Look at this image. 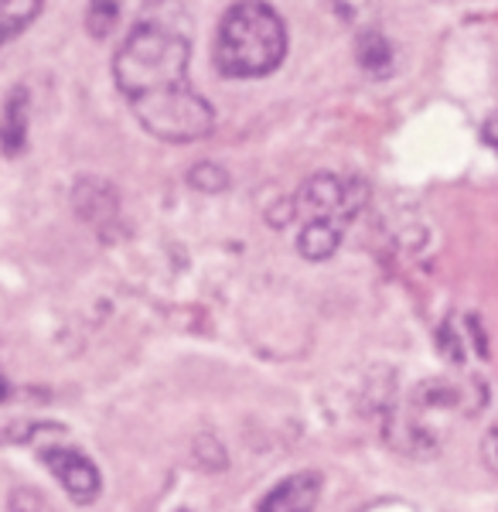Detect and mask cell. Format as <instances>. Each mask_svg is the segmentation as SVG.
<instances>
[{
    "label": "cell",
    "instance_id": "9a60e30c",
    "mask_svg": "<svg viewBox=\"0 0 498 512\" xmlns=\"http://www.w3.org/2000/svg\"><path fill=\"white\" fill-rule=\"evenodd\" d=\"M181 512H188V509H181Z\"/></svg>",
    "mask_w": 498,
    "mask_h": 512
},
{
    "label": "cell",
    "instance_id": "52a82bcc",
    "mask_svg": "<svg viewBox=\"0 0 498 512\" xmlns=\"http://www.w3.org/2000/svg\"><path fill=\"white\" fill-rule=\"evenodd\" d=\"M45 0H0V45L24 35L31 21L41 14Z\"/></svg>",
    "mask_w": 498,
    "mask_h": 512
},
{
    "label": "cell",
    "instance_id": "5b68a950",
    "mask_svg": "<svg viewBox=\"0 0 498 512\" xmlns=\"http://www.w3.org/2000/svg\"><path fill=\"white\" fill-rule=\"evenodd\" d=\"M318 499H321V475L297 472L263 495L256 512H314Z\"/></svg>",
    "mask_w": 498,
    "mask_h": 512
},
{
    "label": "cell",
    "instance_id": "277c9868",
    "mask_svg": "<svg viewBox=\"0 0 498 512\" xmlns=\"http://www.w3.org/2000/svg\"><path fill=\"white\" fill-rule=\"evenodd\" d=\"M38 458L45 461L48 472L62 482V489L69 492L79 506L96 502L103 482H99V468L86 458V454L69 448V444H38Z\"/></svg>",
    "mask_w": 498,
    "mask_h": 512
},
{
    "label": "cell",
    "instance_id": "4fadbf2b",
    "mask_svg": "<svg viewBox=\"0 0 498 512\" xmlns=\"http://www.w3.org/2000/svg\"><path fill=\"white\" fill-rule=\"evenodd\" d=\"M481 140L498 151V113H492V117L485 120V127H481Z\"/></svg>",
    "mask_w": 498,
    "mask_h": 512
},
{
    "label": "cell",
    "instance_id": "8fae6325",
    "mask_svg": "<svg viewBox=\"0 0 498 512\" xmlns=\"http://www.w3.org/2000/svg\"><path fill=\"white\" fill-rule=\"evenodd\" d=\"M11 512H45L41 506V495L31 489H14L11 495Z\"/></svg>",
    "mask_w": 498,
    "mask_h": 512
},
{
    "label": "cell",
    "instance_id": "8992f818",
    "mask_svg": "<svg viewBox=\"0 0 498 512\" xmlns=\"http://www.w3.org/2000/svg\"><path fill=\"white\" fill-rule=\"evenodd\" d=\"M28 120H31V96L24 86H14L4 103V113H0V151L7 158H18L24 147H28Z\"/></svg>",
    "mask_w": 498,
    "mask_h": 512
},
{
    "label": "cell",
    "instance_id": "7c38bea8",
    "mask_svg": "<svg viewBox=\"0 0 498 512\" xmlns=\"http://www.w3.org/2000/svg\"><path fill=\"white\" fill-rule=\"evenodd\" d=\"M481 454H485V465L498 475V427H492V431L485 434V441H481Z\"/></svg>",
    "mask_w": 498,
    "mask_h": 512
},
{
    "label": "cell",
    "instance_id": "5bb4252c",
    "mask_svg": "<svg viewBox=\"0 0 498 512\" xmlns=\"http://www.w3.org/2000/svg\"><path fill=\"white\" fill-rule=\"evenodd\" d=\"M0 400H7V383L0 379Z\"/></svg>",
    "mask_w": 498,
    "mask_h": 512
},
{
    "label": "cell",
    "instance_id": "30bf717a",
    "mask_svg": "<svg viewBox=\"0 0 498 512\" xmlns=\"http://www.w3.org/2000/svg\"><path fill=\"white\" fill-rule=\"evenodd\" d=\"M188 181H192V188H198V192L215 195V192H222V188L229 185V175H226V168H219V164L202 161V164H195V168H192Z\"/></svg>",
    "mask_w": 498,
    "mask_h": 512
},
{
    "label": "cell",
    "instance_id": "9c48e42d",
    "mask_svg": "<svg viewBox=\"0 0 498 512\" xmlns=\"http://www.w3.org/2000/svg\"><path fill=\"white\" fill-rule=\"evenodd\" d=\"M116 18H120V4L116 0H89L86 7V28L93 38H106L113 31Z\"/></svg>",
    "mask_w": 498,
    "mask_h": 512
},
{
    "label": "cell",
    "instance_id": "3957f363",
    "mask_svg": "<svg viewBox=\"0 0 498 512\" xmlns=\"http://www.w3.org/2000/svg\"><path fill=\"white\" fill-rule=\"evenodd\" d=\"M369 202V185L359 178H338V175H314L297 188L290 202V216L301 222L297 250L304 260H328L342 246V236L359 212Z\"/></svg>",
    "mask_w": 498,
    "mask_h": 512
},
{
    "label": "cell",
    "instance_id": "ba28073f",
    "mask_svg": "<svg viewBox=\"0 0 498 512\" xmlns=\"http://www.w3.org/2000/svg\"><path fill=\"white\" fill-rule=\"evenodd\" d=\"M355 59H359V65L369 76H386L393 69V45L379 31H365L359 45H355Z\"/></svg>",
    "mask_w": 498,
    "mask_h": 512
},
{
    "label": "cell",
    "instance_id": "6da1fadb",
    "mask_svg": "<svg viewBox=\"0 0 498 512\" xmlns=\"http://www.w3.org/2000/svg\"><path fill=\"white\" fill-rule=\"evenodd\" d=\"M192 45L185 35L144 21L113 59V79L147 134L168 144H188L212 134L215 110L188 79Z\"/></svg>",
    "mask_w": 498,
    "mask_h": 512
},
{
    "label": "cell",
    "instance_id": "7a4b0ae2",
    "mask_svg": "<svg viewBox=\"0 0 498 512\" xmlns=\"http://www.w3.org/2000/svg\"><path fill=\"white\" fill-rule=\"evenodd\" d=\"M284 55V18L267 0H239L222 14L215 35V69L226 79H263L280 69Z\"/></svg>",
    "mask_w": 498,
    "mask_h": 512
}]
</instances>
